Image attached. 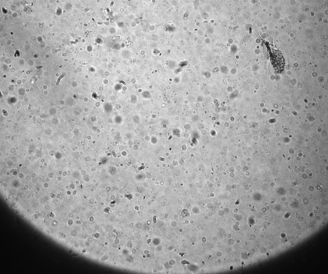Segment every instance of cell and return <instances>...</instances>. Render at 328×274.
Segmentation results:
<instances>
[{
    "mask_svg": "<svg viewBox=\"0 0 328 274\" xmlns=\"http://www.w3.org/2000/svg\"><path fill=\"white\" fill-rule=\"evenodd\" d=\"M271 60L272 65L276 72L280 73L283 71L285 67V60L279 51H274L271 56Z\"/></svg>",
    "mask_w": 328,
    "mask_h": 274,
    "instance_id": "1",
    "label": "cell"
},
{
    "mask_svg": "<svg viewBox=\"0 0 328 274\" xmlns=\"http://www.w3.org/2000/svg\"><path fill=\"white\" fill-rule=\"evenodd\" d=\"M65 75L64 74H62L61 75V76H60V77H59L58 78V79L57 81V83H56V85L58 86V85H59V83H60V81H61V80L63 77H65Z\"/></svg>",
    "mask_w": 328,
    "mask_h": 274,
    "instance_id": "2",
    "label": "cell"
}]
</instances>
